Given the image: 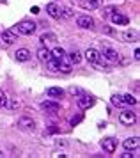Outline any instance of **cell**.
<instances>
[{
    "label": "cell",
    "instance_id": "6da1fadb",
    "mask_svg": "<svg viewBox=\"0 0 140 158\" xmlns=\"http://www.w3.org/2000/svg\"><path fill=\"white\" fill-rule=\"evenodd\" d=\"M85 59L89 60V64H92L94 68H98L101 71H110V68L106 64H103V57H101L99 50H96V48H89L85 52Z\"/></svg>",
    "mask_w": 140,
    "mask_h": 158
},
{
    "label": "cell",
    "instance_id": "7a4b0ae2",
    "mask_svg": "<svg viewBox=\"0 0 140 158\" xmlns=\"http://www.w3.org/2000/svg\"><path fill=\"white\" fill-rule=\"evenodd\" d=\"M35 25L32 20H21V22L16 23V27H14V30L18 32V34H23V36H32L35 32Z\"/></svg>",
    "mask_w": 140,
    "mask_h": 158
},
{
    "label": "cell",
    "instance_id": "3957f363",
    "mask_svg": "<svg viewBox=\"0 0 140 158\" xmlns=\"http://www.w3.org/2000/svg\"><path fill=\"white\" fill-rule=\"evenodd\" d=\"M99 53H101V57L105 59L106 62H110V64L119 62V53H117V50H113L112 46H108V44H103V48L99 50Z\"/></svg>",
    "mask_w": 140,
    "mask_h": 158
},
{
    "label": "cell",
    "instance_id": "277c9868",
    "mask_svg": "<svg viewBox=\"0 0 140 158\" xmlns=\"http://www.w3.org/2000/svg\"><path fill=\"white\" fill-rule=\"evenodd\" d=\"M16 41H18V36H16L14 30H4V32L0 34V46H2V48H9V46L14 44Z\"/></svg>",
    "mask_w": 140,
    "mask_h": 158
},
{
    "label": "cell",
    "instance_id": "5b68a950",
    "mask_svg": "<svg viewBox=\"0 0 140 158\" xmlns=\"http://www.w3.org/2000/svg\"><path fill=\"white\" fill-rule=\"evenodd\" d=\"M16 128L21 130V131H34L35 130V121L28 115H23L16 121Z\"/></svg>",
    "mask_w": 140,
    "mask_h": 158
},
{
    "label": "cell",
    "instance_id": "8992f818",
    "mask_svg": "<svg viewBox=\"0 0 140 158\" xmlns=\"http://www.w3.org/2000/svg\"><path fill=\"white\" fill-rule=\"evenodd\" d=\"M119 121H121V124H124V126H131V124L137 121L135 112H131V110H124V112H121Z\"/></svg>",
    "mask_w": 140,
    "mask_h": 158
},
{
    "label": "cell",
    "instance_id": "52a82bcc",
    "mask_svg": "<svg viewBox=\"0 0 140 158\" xmlns=\"http://www.w3.org/2000/svg\"><path fill=\"white\" fill-rule=\"evenodd\" d=\"M76 25L78 27H82V29H92L94 27V20H92L91 16L87 15H82L76 18Z\"/></svg>",
    "mask_w": 140,
    "mask_h": 158
},
{
    "label": "cell",
    "instance_id": "ba28073f",
    "mask_svg": "<svg viewBox=\"0 0 140 158\" xmlns=\"http://www.w3.org/2000/svg\"><path fill=\"white\" fill-rule=\"evenodd\" d=\"M30 57H32V53L27 48H18V50L14 52V59L18 62H27V60H30Z\"/></svg>",
    "mask_w": 140,
    "mask_h": 158
},
{
    "label": "cell",
    "instance_id": "9c48e42d",
    "mask_svg": "<svg viewBox=\"0 0 140 158\" xmlns=\"http://www.w3.org/2000/svg\"><path fill=\"white\" fill-rule=\"evenodd\" d=\"M76 103H78V107L82 108V110H85V108H89V107L94 105V98L85 96V94H80V96H78V100H76Z\"/></svg>",
    "mask_w": 140,
    "mask_h": 158
},
{
    "label": "cell",
    "instance_id": "30bf717a",
    "mask_svg": "<svg viewBox=\"0 0 140 158\" xmlns=\"http://www.w3.org/2000/svg\"><path fill=\"white\" fill-rule=\"evenodd\" d=\"M122 146H124V149H128V151H135V149H138L140 139L138 137H130V139H126V140L122 142Z\"/></svg>",
    "mask_w": 140,
    "mask_h": 158
},
{
    "label": "cell",
    "instance_id": "8fae6325",
    "mask_svg": "<svg viewBox=\"0 0 140 158\" xmlns=\"http://www.w3.org/2000/svg\"><path fill=\"white\" fill-rule=\"evenodd\" d=\"M41 108L44 110V112H51V114H55V112H59L60 105H59L57 101H50V100H46V101H43V103H41Z\"/></svg>",
    "mask_w": 140,
    "mask_h": 158
},
{
    "label": "cell",
    "instance_id": "7c38bea8",
    "mask_svg": "<svg viewBox=\"0 0 140 158\" xmlns=\"http://www.w3.org/2000/svg\"><path fill=\"white\" fill-rule=\"evenodd\" d=\"M101 148H103L106 153H115V149H117V140H113V139H105V140H101Z\"/></svg>",
    "mask_w": 140,
    "mask_h": 158
},
{
    "label": "cell",
    "instance_id": "4fadbf2b",
    "mask_svg": "<svg viewBox=\"0 0 140 158\" xmlns=\"http://www.w3.org/2000/svg\"><path fill=\"white\" fill-rule=\"evenodd\" d=\"M110 18H112V22L115 23V25H128V23H130V18L124 16V15H121V13H112Z\"/></svg>",
    "mask_w": 140,
    "mask_h": 158
},
{
    "label": "cell",
    "instance_id": "5bb4252c",
    "mask_svg": "<svg viewBox=\"0 0 140 158\" xmlns=\"http://www.w3.org/2000/svg\"><path fill=\"white\" fill-rule=\"evenodd\" d=\"M46 13H48L51 18H60V7L57 6L55 2H50L46 6Z\"/></svg>",
    "mask_w": 140,
    "mask_h": 158
},
{
    "label": "cell",
    "instance_id": "9a60e30c",
    "mask_svg": "<svg viewBox=\"0 0 140 158\" xmlns=\"http://www.w3.org/2000/svg\"><path fill=\"white\" fill-rule=\"evenodd\" d=\"M71 69H73V66H71V60H68L66 57L62 59H59V71H62V73H71Z\"/></svg>",
    "mask_w": 140,
    "mask_h": 158
},
{
    "label": "cell",
    "instance_id": "2e32d148",
    "mask_svg": "<svg viewBox=\"0 0 140 158\" xmlns=\"http://www.w3.org/2000/svg\"><path fill=\"white\" fill-rule=\"evenodd\" d=\"M103 0H82V7L87 11V9H98L101 7Z\"/></svg>",
    "mask_w": 140,
    "mask_h": 158
},
{
    "label": "cell",
    "instance_id": "e0dca14e",
    "mask_svg": "<svg viewBox=\"0 0 140 158\" xmlns=\"http://www.w3.org/2000/svg\"><path fill=\"white\" fill-rule=\"evenodd\" d=\"M46 94H48V98H62L64 96V91L60 89V87H48L46 89Z\"/></svg>",
    "mask_w": 140,
    "mask_h": 158
},
{
    "label": "cell",
    "instance_id": "ac0fdd59",
    "mask_svg": "<svg viewBox=\"0 0 140 158\" xmlns=\"http://www.w3.org/2000/svg\"><path fill=\"white\" fill-rule=\"evenodd\" d=\"M37 59L41 60V62H48V60H51V52L48 50V48H41V50L37 52Z\"/></svg>",
    "mask_w": 140,
    "mask_h": 158
},
{
    "label": "cell",
    "instance_id": "d6986e66",
    "mask_svg": "<svg viewBox=\"0 0 140 158\" xmlns=\"http://www.w3.org/2000/svg\"><path fill=\"white\" fill-rule=\"evenodd\" d=\"M39 41H41V43H55L57 36L53 34V32H44V34H41Z\"/></svg>",
    "mask_w": 140,
    "mask_h": 158
},
{
    "label": "cell",
    "instance_id": "ffe728a7",
    "mask_svg": "<svg viewBox=\"0 0 140 158\" xmlns=\"http://www.w3.org/2000/svg\"><path fill=\"white\" fill-rule=\"evenodd\" d=\"M69 60H71V64H80V60H82V53H80L76 48H75V50H71Z\"/></svg>",
    "mask_w": 140,
    "mask_h": 158
},
{
    "label": "cell",
    "instance_id": "44dd1931",
    "mask_svg": "<svg viewBox=\"0 0 140 158\" xmlns=\"http://www.w3.org/2000/svg\"><path fill=\"white\" fill-rule=\"evenodd\" d=\"M51 57L55 59V60H59V59H62V57H66V52L60 48V46H55L53 50H51Z\"/></svg>",
    "mask_w": 140,
    "mask_h": 158
},
{
    "label": "cell",
    "instance_id": "7402d4cb",
    "mask_svg": "<svg viewBox=\"0 0 140 158\" xmlns=\"http://www.w3.org/2000/svg\"><path fill=\"white\" fill-rule=\"evenodd\" d=\"M124 39L126 41H137L138 39V32L137 30H126L124 32Z\"/></svg>",
    "mask_w": 140,
    "mask_h": 158
},
{
    "label": "cell",
    "instance_id": "603a6c76",
    "mask_svg": "<svg viewBox=\"0 0 140 158\" xmlns=\"http://www.w3.org/2000/svg\"><path fill=\"white\" fill-rule=\"evenodd\" d=\"M122 101H124V105H131V107L137 105V98L131 96V94H124V96H122Z\"/></svg>",
    "mask_w": 140,
    "mask_h": 158
},
{
    "label": "cell",
    "instance_id": "cb8c5ba5",
    "mask_svg": "<svg viewBox=\"0 0 140 158\" xmlns=\"http://www.w3.org/2000/svg\"><path fill=\"white\" fill-rule=\"evenodd\" d=\"M112 13H115V7H113V6H108V7L101 9V16H103V18H110Z\"/></svg>",
    "mask_w": 140,
    "mask_h": 158
},
{
    "label": "cell",
    "instance_id": "d4e9b609",
    "mask_svg": "<svg viewBox=\"0 0 140 158\" xmlns=\"http://www.w3.org/2000/svg\"><path fill=\"white\" fill-rule=\"evenodd\" d=\"M112 105H115V107H124V101H122V96H119V94H115V96H112Z\"/></svg>",
    "mask_w": 140,
    "mask_h": 158
},
{
    "label": "cell",
    "instance_id": "484cf974",
    "mask_svg": "<svg viewBox=\"0 0 140 158\" xmlns=\"http://www.w3.org/2000/svg\"><path fill=\"white\" fill-rule=\"evenodd\" d=\"M7 101H9L7 94L4 93V91H0V108H6L7 107Z\"/></svg>",
    "mask_w": 140,
    "mask_h": 158
},
{
    "label": "cell",
    "instance_id": "4316f807",
    "mask_svg": "<svg viewBox=\"0 0 140 158\" xmlns=\"http://www.w3.org/2000/svg\"><path fill=\"white\" fill-rule=\"evenodd\" d=\"M46 64H48V68L51 69V71H59V60H55V59H51V60H48Z\"/></svg>",
    "mask_w": 140,
    "mask_h": 158
},
{
    "label": "cell",
    "instance_id": "83f0119b",
    "mask_svg": "<svg viewBox=\"0 0 140 158\" xmlns=\"http://www.w3.org/2000/svg\"><path fill=\"white\" fill-rule=\"evenodd\" d=\"M20 101L18 100H11V101H7V107L11 108V110H18V108H20Z\"/></svg>",
    "mask_w": 140,
    "mask_h": 158
},
{
    "label": "cell",
    "instance_id": "f1b7e54d",
    "mask_svg": "<svg viewBox=\"0 0 140 158\" xmlns=\"http://www.w3.org/2000/svg\"><path fill=\"white\" fill-rule=\"evenodd\" d=\"M60 16H62V18H71V16H73V11H71L69 7H62L60 9Z\"/></svg>",
    "mask_w": 140,
    "mask_h": 158
},
{
    "label": "cell",
    "instance_id": "f546056e",
    "mask_svg": "<svg viewBox=\"0 0 140 158\" xmlns=\"http://www.w3.org/2000/svg\"><path fill=\"white\" fill-rule=\"evenodd\" d=\"M69 94H73V96H80L82 93V89H78V87H69Z\"/></svg>",
    "mask_w": 140,
    "mask_h": 158
},
{
    "label": "cell",
    "instance_id": "4dcf8cb0",
    "mask_svg": "<svg viewBox=\"0 0 140 158\" xmlns=\"http://www.w3.org/2000/svg\"><path fill=\"white\" fill-rule=\"evenodd\" d=\"M80 121H82V115H75V117H71V124H73V126L78 124Z\"/></svg>",
    "mask_w": 140,
    "mask_h": 158
},
{
    "label": "cell",
    "instance_id": "1f68e13d",
    "mask_svg": "<svg viewBox=\"0 0 140 158\" xmlns=\"http://www.w3.org/2000/svg\"><path fill=\"white\" fill-rule=\"evenodd\" d=\"M121 156H122V158H131V156H138V155H131V153H130V151L126 149V153H122Z\"/></svg>",
    "mask_w": 140,
    "mask_h": 158
},
{
    "label": "cell",
    "instance_id": "d6a6232c",
    "mask_svg": "<svg viewBox=\"0 0 140 158\" xmlns=\"http://www.w3.org/2000/svg\"><path fill=\"white\" fill-rule=\"evenodd\" d=\"M135 59H137V60H138V59H140V50H138V48L135 50Z\"/></svg>",
    "mask_w": 140,
    "mask_h": 158
},
{
    "label": "cell",
    "instance_id": "836d02e7",
    "mask_svg": "<svg viewBox=\"0 0 140 158\" xmlns=\"http://www.w3.org/2000/svg\"><path fill=\"white\" fill-rule=\"evenodd\" d=\"M39 13V7H32V15H37Z\"/></svg>",
    "mask_w": 140,
    "mask_h": 158
}]
</instances>
